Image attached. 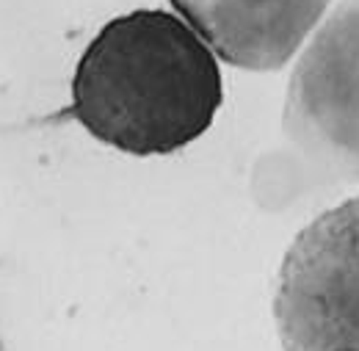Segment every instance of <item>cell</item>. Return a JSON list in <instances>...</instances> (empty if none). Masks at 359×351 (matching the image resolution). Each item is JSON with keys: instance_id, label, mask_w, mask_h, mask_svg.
<instances>
[{"instance_id": "cell-3", "label": "cell", "mask_w": 359, "mask_h": 351, "mask_svg": "<svg viewBox=\"0 0 359 351\" xmlns=\"http://www.w3.org/2000/svg\"><path fill=\"white\" fill-rule=\"evenodd\" d=\"M282 351H359V197H348L290 241L276 279Z\"/></svg>"}, {"instance_id": "cell-5", "label": "cell", "mask_w": 359, "mask_h": 351, "mask_svg": "<svg viewBox=\"0 0 359 351\" xmlns=\"http://www.w3.org/2000/svg\"><path fill=\"white\" fill-rule=\"evenodd\" d=\"M0 351H3V343H0Z\"/></svg>"}, {"instance_id": "cell-1", "label": "cell", "mask_w": 359, "mask_h": 351, "mask_svg": "<svg viewBox=\"0 0 359 351\" xmlns=\"http://www.w3.org/2000/svg\"><path fill=\"white\" fill-rule=\"evenodd\" d=\"M222 102L208 42L180 14L135 8L108 20L78 58L69 114L91 138L149 158L205 135Z\"/></svg>"}, {"instance_id": "cell-2", "label": "cell", "mask_w": 359, "mask_h": 351, "mask_svg": "<svg viewBox=\"0 0 359 351\" xmlns=\"http://www.w3.org/2000/svg\"><path fill=\"white\" fill-rule=\"evenodd\" d=\"M276 199L359 185V0H340L304 44L287 81Z\"/></svg>"}, {"instance_id": "cell-4", "label": "cell", "mask_w": 359, "mask_h": 351, "mask_svg": "<svg viewBox=\"0 0 359 351\" xmlns=\"http://www.w3.org/2000/svg\"><path fill=\"white\" fill-rule=\"evenodd\" d=\"M229 67L282 69L329 14L332 0H169Z\"/></svg>"}]
</instances>
